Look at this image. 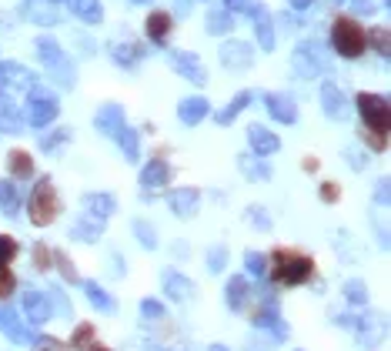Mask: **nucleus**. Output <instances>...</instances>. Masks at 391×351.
Listing matches in <instances>:
<instances>
[{
    "label": "nucleus",
    "mask_w": 391,
    "mask_h": 351,
    "mask_svg": "<svg viewBox=\"0 0 391 351\" xmlns=\"http://www.w3.org/2000/svg\"><path fill=\"white\" fill-rule=\"evenodd\" d=\"M315 278V261L301 254V251H288L278 248L271 254V281L278 285H304Z\"/></svg>",
    "instance_id": "nucleus-1"
},
{
    "label": "nucleus",
    "mask_w": 391,
    "mask_h": 351,
    "mask_svg": "<svg viewBox=\"0 0 391 351\" xmlns=\"http://www.w3.org/2000/svg\"><path fill=\"white\" fill-rule=\"evenodd\" d=\"M365 27L358 24L354 17H335V27H331V47L338 50L341 57H348V61H354V57H361L368 47V40H365Z\"/></svg>",
    "instance_id": "nucleus-2"
},
{
    "label": "nucleus",
    "mask_w": 391,
    "mask_h": 351,
    "mask_svg": "<svg viewBox=\"0 0 391 351\" xmlns=\"http://www.w3.org/2000/svg\"><path fill=\"white\" fill-rule=\"evenodd\" d=\"M27 214L37 227H47L61 214V201H57V191L51 188V181H37L34 191H30V201H27Z\"/></svg>",
    "instance_id": "nucleus-3"
},
{
    "label": "nucleus",
    "mask_w": 391,
    "mask_h": 351,
    "mask_svg": "<svg viewBox=\"0 0 391 351\" xmlns=\"http://www.w3.org/2000/svg\"><path fill=\"white\" fill-rule=\"evenodd\" d=\"M358 111H361L365 127L388 134V127H391V104H388V97H381V94H358Z\"/></svg>",
    "instance_id": "nucleus-4"
},
{
    "label": "nucleus",
    "mask_w": 391,
    "mask_h": 351,
    "mask_svg": "<svg viewBox=\"0 0 391 351\" xmlns=\"http://www.w3.org/2000/svg\"><path fill=\"white\" fill-rule=\"evenodd\" d=\"M265 104H267V111H271V117H275V121H281V124H291V121L298 117L294 100L284 97V94H267Z\"/></svg>",
    "instance_id": "nucleus-5"
},
{
    "label": "nucleus",
    "mask_w": 391,
    "mask_h": 351,
    "mask_svg": "<svg viewBox=\"0 0 391 351\" xmlns=\"http://www.w3.org/2000/svg\"><path fill=\"white\" fill-rule=\"evenodd\" d=\"M221 61L227 64V67H251L254 54L248 44H241V40H231V44H224L221 47Z\"/></svg>",
    "instance_id": "nucleus-6"
},
{
    "label": "nucleus",
    "mask_w": 391,
    "mask_h": 351,
    "mask_svg": "<svg viewBox=\"0 0 391 351\" xmlns=\"http://www.w3.org/2000/svg\"><path fill=\"white\" fill-rule=\"evenodd\" d=\"M171 64H174L177 71L188 77V81H194V84H204V81H207V74H204L201 61H198L194 54H171Z\"/></svg>",
    "instance_id": "nucleus-7"
},
{
    "label": "nucleus",
    "mask_w": 391,
    "mask_h": 351,
    "mask_svg": "<svg viewBox=\"0 0 391 351\" xmlns=\"http://www.w3.org/2000/svg\"><path fill=\"white\" fill-rule=\"evenodd\" d=\"M57 117V100L54 97H30V124L44 127Z\"/></svg>",
    "instance_id": "nucleus-8"
},
{
    "label": "nucleus",
    "mask_w": 391,
    "mask_h": 351,
    "mask_svg": "<svg viewBox=\"0 0 391 351\" xmlns=\"http://www.w3.org/2000/svg\"><path fill=\"white\" fill-rule=\"evenodd\" d=\"M211 111V104L204 97H188L181 100V107H177V114H181V121L184 124H198V121H204V114Z\"/></svg>",
    "instance_id": "nucleus-9"
},
{
    "label": "nucleus",
    "mask_w": 391,
    "mask_h": 351,
    "mask_svg": "<svg viewBox=\"0 0 391 351\" xmlns=\"http://www.w3.org/2000/svg\"><path fill=\"white\" fill-rule=\"evenodd\" d=\"M24 13L34 24H57V11L51 7V0H27Z\"/></svg>",
    "instance_id": "nucleus-10"
},
{
    "label": "nucleus",
    "mask_w": 391,
    "mask_h": 351,
    "mask_svg": "<svg viewBox=\"0 0 391 351\" xmlns=\"http://www.w3.org/2000/svg\"><path fill=\"white\" fill-rule=\"evenodd\" d=\"M67 7L74 13L77 20H84V24H97L101 20V4L97 0H67Z\"/></svg>",
    "instance_id": "nucleus-11"
},
{
    "label": "nucleus",
    "mask_w": 391,
    "mask_h": 351,
    "mask_svg": "<svg viewBox=\"0 0 391 351\" xmlns=\"http://www.w3.org/2000/svg\"><path fill=\"white\" fill-rule=\"evenodd\" d=\"M171 27H174V20H171V13L154 11L151 17H148V37L161 44V40H167V34H171Z\"/></svg>",
    "instance_id": "nucleus-12"
},
{
    "label": "nucleus",
    "mask_w": 391,
    "mask_h": 351,
    "mask_svg": "<svg viewBox=\"0 0 391 351\" xmlns=\"http://www.w3.org/2000/svg\"><path fill=\"white\" fill-rule=\"evenodd\" d=\"M97 127L107 131V134H117V131L124 127V111H121L117 104H107V107L97 114Z\"/></svg>",
    "instance_id": "nucleus-13"
},
{
    "label": "nucleus",
    "mask_w": 391,
    "mask_h": 351,
    "mask_svg": "<svg viewBox=\"0 0 391 351\" xmlns=\"http://www.w3.org/2000/svg\"><path fill=\"white\" fill-rule=\"evenodd\" d=\"M167 177H171V171H167V161H157V157H154V161L144 167L140 181H144L148 188H161V184H167Z\"/></svg>",
    "instance_id": "nucleus-14"
},
{
    "label": "nucleus",
    "mask_w": 391,
    "mask_h": 351,
    "mask_svg": "<svg viewBox=\"0 0 391 351\" xmlns=\"http://www.w3.org/2000/svg\"><path fill=\"white\" fill-rule=\"evenodd\" d=\"M111 54H114V61H117V64H124V67H131V64H138L140 57H144V47L131 40V44H114V47H111Z\"/></svg>",
    "instance_id": "nucleus-15"
},
{
    "label": "nucleus",
    "mask_w": 391,
    "mask_h": 351,
    "mask_svg": "<svg viewBox=\"0 0 391 351\" xmlns=\"http://www.w3.org/2000/svg\"><path fill=\"white\" fill-rule=\"evenodd\" d=\"M7 167H11L13 177H30V174H34V161H30V154H27V150H11Z\"/></svg>",
    "instance_id": "nucleus-16"
},
{
    "label": "nucleus",
    "mask_w": 391,
    "mask_h": 351,
    "mask_svg": "<svg viewBox=\"0 0 391 351\" xmlns=\"http://www.w3.org/2000/svg\"><path fill=\"white\" fill-rule=\"evenodd\" d=\"M251 144L258 154H275L278 150V138L271 131H265V127H251Z\"/></svg>",
    "instance_id": "nucleus-17"
},
{
    "label": "nucleus",
    "mask_w": 391,
    "mask_h": 351,
    "mask_svg": "<svg viewBox=\"0 0 391 351\" xmlns=\"http://www.w3.org/2000/svg\"><path fill=\"white\" fill-rule=\"evenodd\" d=\"M0 84H30V71L20 64H0Z\"/></svg>",
    "instance_id": "nucleus-18"
},
{
    "label": "nucleus",
    "mask_w": 391,
    "mask_h": 351,
    "mask_svg": "<svg viewBox=\"0 0 391 351\" xmlns=\"http://www.w3.org/2000/svg\"><path fill=\"white\" fill-rule=\"evenodd\" d=\"M254 20H258V40L265 44V50H271L275 47V27H271V17H267L265 7L254 13Z\"/></svg>",
    "instance_id": "nucleus-19"
},
{
    "label": "nucleus",
    "mask_w": 391,
    "mask_h": 351,
    "mask_svg": "<svg viewBox=\"0 0 391 351\" xmlns=\"http://www.w3.org/2000/svg\"><path fill=\"white\" fill-rule=\"evenodd\" d=\"M321 100H325V111H328L331 117H341V114H344V107H341V90L335 88V84H325V88H321Z\"/></svg>",
    "instance_id": "nucleus-20"
},
{
    "label": "nucleus",
    "mask_w": 391,
    "mask_h": 351,
    "mask_svg": "<svg viewBox=\"0 0 391 351\" xmlns=\"http://www.w3.org/2000/svg\"><path fill=\"white\" fill-rule=\"evenodd\" d=\"M365 40H371V44H375V50H378L381 57H388V50H391L388 27H371V34H365Z\"/></svg>",
    "instance_id": "nucleus-21"
},
{
    "label": "nucleus",
    "mask_w": 391,
    "mask_h": 351,
    "mask_svg": "<svg viewBox=\"0 0 391 351\" xmlns=\"http://www.w3.org/2000/svg\"><path fill=\"white\" fill-rule=\"evenodd\" d=\"M37 50H40V57H44V61H47V64H57V67H67V64H64V54H61V47H57L54 40L40 37V40H37Z\"/></svg>",
    "instance_id": "nucleus-22"
},
{
    "label": "nucleus",
    "mask_w": 391,
    "mask_h": 351,
    "mask_svg": "<svg viewBox=\"0 0 391 351\" xmlns=\"http://www.w3.org/2000/svg\"><path fill=\"white\" fill-rule=\"evenodd\" d=\"M231 24H234V20H231V13L227 11H211L207 13V30H211V34H227Z\"/></svg>",
    "instance_id": "nucleus-23"
},
{
    "label": "nucleus",
    "mask_w": 391,
    "mask_h": 351,
    "mask_svg": "<svg viewBox=\"0 0 391 351\" xmlns=\"http://www.w3.org/2000/svg\"><path fill=\"white\" fill-rule=\"evenodd\" d=\"M248 100H251V94H248V90H241L238 97L231 100V104H227L224 111L217 114V121H221V124H227V121H231V117H234V114H241L244 111V107H248Z\"/></svg>",
    "instance_id": "nucleus-24"
},
{
    "label": "nucleus",
    "mask_w": 391,
    "mask_h": 351,
    "mask_svg": "<svg viewBox=\"0 0 391 351\" xmlns=\"http://www.w3.org/2000/svg\"><path fill=\"white\" fill-rule=\"evenodd\" d=\"M117 141H121V148L127 150V157H138V134H134L131 127H121V131H117Z\"/></svg>",
    "instance_id": "nucleus-25"
},
{
    "label": "nucleus",
    "mask_w": 391,
    "mask_h": 351,
    "mask_svg": "<svg viewBox=\"0 0 391 351\" xmlns=\"http://www.w3.org/2000/svg\"><path fill=\"white\" fill-rule=\"evenodd\" d=\"M294 67H298V74H301V77H315L321 64L308 61V54H304V50H298V54H294Z\"/></svg>",
    "instance_id": "nucleus-26"
},
{
    "label": "nucleus",
    "mask_w": 391,
    "mask_h": 351,
    "mask_svg": "<svg viewBox=\"0 0 391 351\" xmlns=\"http://www.w3.org/2000/svg\"><path fill=\"white\" fill-rule=\"evenodd\" d=\"M90 341H94V325H88V321H84V325H77L71 345H74V348H88Z\"/></svg>",
    "instance_id": "nucleus-27"
},
{
    "label": "nucleus",
    "mask_w": 391,
    "mask_h": 351,
    "mask_svg": "<svg viewBox=\"0 0 391 351\" xmlns=\"http://www.w3.org/2000/svg\"><path fill=\"white\" fill-rule=\"evenodd\" d=\"M13 288H17V278H13V271L7 268V264H4V268H0V301L11 298Z\"/></svg>",
    "instance_id": "nucleus-28"
},
{
    "label": "nucleus",
    "mask_w": 391,
    "mask_h": 351,
    "mask_svg": "<svg viewBox=\"0 0 391 351\" xmlns=\"http://www.w3.org/2000/svg\"><path fill=\"white\" fill-rule=\"evenodd\" d=\"M13 258H17V241L7 238V234H0V268L11 264Z\"/></svg>",
    "instance_id": "nucleus-29"
},
{
    "label": "nucleus",
    "mask_w": 391,
    "mask_h": 351,
    "mask_svg": "<svg viewBox=\"0 0 391 351\" xmlns=\"http://www.w3.org/2000/svg\"><path fill=\"white\" fill-rule=\"evenodd\" d=\"M361 138L371 144V150H378V154L388 148V134H381V131H371V127H365V131H361Z\"/></svg>",
    "instance_id": "nucleus-30"
},
{
    "label": "nucleus",
    "mask_w": 391,
    "mask_h": 351,
    "mask_svg": "<svg viewBox=\"0 0 391 351\" xmlns=\"http://www.w3.org/2000/svg\"><path fill=\"white\" fill-rule=\"evenodd\" d=\"M244 291H248V281H244V278H231V285H227V301L238 304V301L244 298Z\"/></svg>",
    "instance_id": "nucleus-31"
},
{
    "label": "nucleus",
    "mask_w": 391,
    "mask_h": 351,
    "mask_svg": "<svg viewBox=\"0 0 391 351\" xmlns=\"http://www.w3.org/2000/svg\"><path fill=\"white\" fill-rule=\"evenodd\" d=\"M238 11V13H258L261 11V4L258 0H227V13Z\"/></svg>",
    "instance_id": "nucleus-32"
},
{
    "label": "nucleus",
    "mask_w": 391,
    "mask_h": 351,
    "mask_svg": "<svg viewBox=\"0 0 391 351\" xmlns=\"http://www.w3.org/2000/svg\"><path fill=\"white\" fill-rule=\"evenodd\" d=\"M194 191H177V194H171V204H174V211H181L184 214V204H194Z\"/></svg>",
    "instance_id": "nucleus-33"
},
{
    "label": "nucleus",
    "mask_w": 391,
    "mask_h": 351,
    "mask_svg": "<svg viewBox=\"0 0 391 351\" xmlns=\"http://www.w3.org/2000/svg\"><path fill=\"white\" fill-rule=\"evenodd\" d=\"M34 258H37V268L40 271H47V268H51V251H47V244H37V248H34Z\"/></svg>",
    "instance_id": "nucleus-34"
},
{
    "label": "nucleus",
    "mask_w": 391,
    "mask_h": 351,
    "mask_svg": "<svg viewBox=\"0 0 391 351\" xmlns=\"http://www.w3.org/2000/svg\"><path fill=\"white\" fill-rule=\"evenodd\" d=\"M338 184H335V181H325V184H321V201H328V204H335V201H338Z\"/></svg>",
    "instance_id": "nucleus-35"
},
{
    "label": "nucleus",
    "mask_w": 391,
    "mask_h": 351,
    "mask_svg": "<svg viewBox=\"0 0 391 351\" xmlns=\"http://www.w3.org/2000/svg\"><path fill=\"white\" fill-rule=\"evenodd\" d=\"M0 201H4V211H13V204H17V201H13L11 184H0Z\"/></svg>",
    "instance_id": "nucleus-36"
},
{
    "label": "nucleus",
    "mask_w": 391,
    "mask_h": 351,
    "mask_svg": "<svg viewBox=\"0 0 391 351\" xmlns=\"http://www.w3.org/2000/svg\"><path fill=\"white\" fill-rule=\"evenodd\" d=\"M54 258H57V268H61L64 271V278H67V281H77V275H74V268H71V264H67V254H54Z\"/></svg>",
    "instance_id": "nucleus-37"
},
{
    "label": "nucleus",
    "mask_w": 391,
    "mask_h": 351,
    "mask_svg": "<svg viewBox=\"0 0 391 351\" xmlns=\"http://www.w3.org/2000/svg\"><path fill=\"white\" fill-rule=\"evenodd\" d=\"M40 351H67V345H61L57 338H40Z\"/></svg>",
    "instance_id": "nucleus-38"
},
{
    "label": "nucleus",
    "mask_w": 391,
    "mask_h": 351,
    "mask_svg": "<svg viewBox=\"0 0 391 351\" xmlns=\"http://www.w3.org/2000/svg\"><path fill=\"white\" fill-rule=\"evenodd\" d=\"M90 291V298H94V304H101V308H111V298L107 295H101L97 288H88Z\"/></svg>",
    "instance_id": "nucleus-39"
},
{
    "label": "nucleus",
    "mask_w": 391,
    "mask_h": 351,
    "mask_svg": "<svg viewBox=\"0 0 391 351\" xmlns=\"http://www.w3.org/2000/svg\"><path fill=\"white\" fill-rule=\"evenodd\" d=\"M248 264H251V271H265V261H261V254H248Z\"/></svg>",
    "instance_id": "nucleus-40"
},
{
    "label": "nucleus",
    "mask_w": 391,
    "mask_h": 351,
    "mask_svg": "<svg viewBox=\"0 0 391 351\" xmlns=\"http://www.w3.org/2000/svg\"><path fill=\"white\" fill-rule=\"evenodd\" d=\"M294 11H304V7H311V0H288Z\"/></svg>",
    "instance_id": "nucleus-41"
},
{
    "label": "nucleus",
    "mask_w": 391,
    "mask_h": 351,
    "mask_svg": "<svg viewBox=\"0 0 391 351\" xmlns=\"http://www.w3.org/2000/svg\"><path fill=\"white\" fill-rule=\"evenodd\" d=\"M354 7H358V11H368V7H371V0H354Z\"/></svg>",
    "instance_id": "nucleus-42"
},
{
    "label": "nucleus",
    "mask_w": 391,
    "mask_h": 351,
    "mask_svg": "<svg viewBox=\"0 0 391 351\" xmlns=\"http://www.w3.org/2000/svg\"><path fill=\"white\" fill-rule=\"evenodd\" d=\"M90 351H107V348H104V345H94V348H90Z\"/></svg>",
    "instance_id": "nucleus-43"
},
{
    "label": "nucleus",
    "mask_w": 391,
    "mask_h": 351,
    "mask_svg": "<svg viewBox=\"0 0 391 351\" xmlns=\"http://www.w3.org/2000/svg\"><path fill=\"white\" fill-rule=\"evenodd\" d=\"M131 4H148V0H131Z\"/></svg>",
    "instance_id": "nucleus-44"
}]
</instances>
